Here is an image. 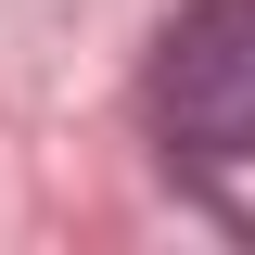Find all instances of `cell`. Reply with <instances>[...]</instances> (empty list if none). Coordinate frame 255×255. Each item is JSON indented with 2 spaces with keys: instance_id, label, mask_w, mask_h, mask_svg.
Segmentation results:
<instances>
[{
  "instance_id": "1",
  "label": "cell",
  "mask_w": 255,
  "mask_h": 255,
  "mask_svg": "<svg viewBox=\"0 0 255 255\" xmlns=\"http://www.w3.org/2000/svg\"><path fill=\"white\" fill-rule=\"evenodd\" d=\"M140 102H153V140L179 166H217V179L255 166V0H179Z\"/></svg>"
}]
</instances>
